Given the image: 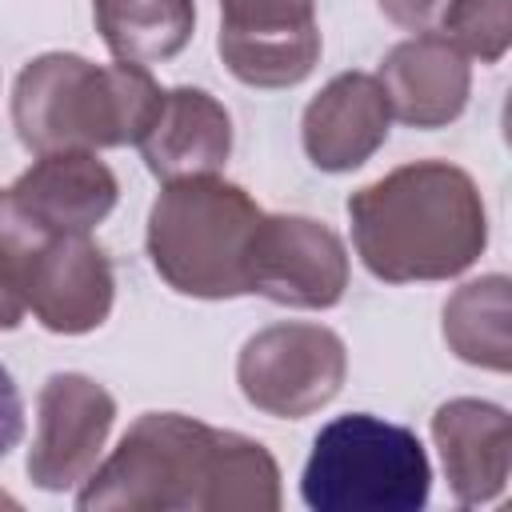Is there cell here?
Returning a JSON list of instances; mask_svg holds the SVG:
<instances>
[{"label":"cell","mask_w":512,"mask_h":512,"mask_svg":"<svg viewBox=\"0 0 512 512\" xmlns=\"http://www.w3.org/2000/svg\"><path fill=\"white\" fill-rule=\"evenodd\" d=\"M428 488L432 464L416 432L368 412L324 424L300 476V496L316 512H412Z\"/></svg>","instance_id":"obj_5"},{"label":"cell","mask_w":512,"mask_h":512,"mask_svg":"<svg viewBox=\"0 0 512 512\" xmlns=\"http://www.w3.org/2000/svg\"><path fill=\"white\" fill-rule=\"evenodd\" d=\"M392 108L384 88L368 72H340L332 76L304 108L300 136L304 152L324 172H352L388 140Z\"/></svg>","instance_id":"obj_12"},{"label":"cell","mask_w":512,"mask_h":512,"mask_svg":"<svg viewBox=\"0 0 512 512\" xmlns=\"http://www.w3.org/2000/svg\"><path fill=\"white\" fill-rule=\"evenodd\" d=\"M24 436V400L8 376V368L0 364V460L20 444Z\"/></svg>","instance_id":"obj_20"},{"label":"cell","mask_w":512,"mask_h":512,"mask_svg":"<svg viewBox=\"0 0 512 512\" xmlns=\"http://www.w3.org/2000/svg\"><path fill=\"white\" fill-rule=\"evenodd\" d=\"M116 400L104 384L80 372H56L44 380L36 400V436L28 448V476L44 492H64L100 460L112 432Z\"/></svg>","instance_id":"obj_9"},{"label":"cell","mask_w":512,"mask_h":512,"mask_svg":"<svg viewBox=\"0 0 512 512\" xmlns=\"http://www.w3.org/2000/svg\"><path fill=\"white\" fill-rule=\"evenodd\" d=\"M120 184L88 148L44 152L8 192L4 204L40 236L92 232L116 208Z\"/></svg>","instance_id":"obj_11"},{"label":"cell","mask_w":512,"mask_h":512,"mask_svg":"<svg viewBox=\"0 0 512 512\" xmlns=\"http://www.w3.org/2000/svg\"><path fill=\"white\" fill-rule=\"evenodd\" d=\"M376 4L392 24H400L408 32H424L444 8V0H376Z\"/></svg>","instance_id":"obj_21"},{"label":"cell","mask_w":512,"mask_h":512,"mask_svg":"<svg viewBox=\"0 0 512 512\" xmlns=\"http://www.w3.org/2000/svg\"><path fill=\"white\" fill-rule=\"evenodd\" d=\"M348 288L344 240L308 216H264L248 256V292L284 308H332Z\"/></svg>","instance_id":"obj_8"},{"label":"cell","mask_w":512,"mask_h":512,"mask_svg":"<svg viewBox=\"0 0 512 512\" xmlns=\"http://www.w3.org/2000/svg\"><path fill=\"white\" fill-rule=\"evenodd\" d=\"M260 220L256 200L216 172L172 180L148 212L152 268L180 296H248V256Z\"/></svg>","instance_id":"obj_4"},{"label":"cell","mask_w":512,"mask_h":512,"mask_svg":"<svg viewBox=\"0 0 512 512\" xmlns=\"http://www.w3.org/2000/svg\"><path fill=\"white\" fill-rule=\"evenodd\" d=\"M0 204H4V196H0Z\"/></svg>","instance_id":"obj_22"},{"label":"cell","mask_w":512,"mask_h":512,"mask_svg":"<svg viewBox=\"0 0 512 512\" xmlns=\"http://www.w3.org/2000/svg\"><path fill=\"white\" fill-rule=\"evenodd\" d=\"M444 340L460 360L488 372H508V276L496 272L456 288L444 304Z\"/></svg>","instance_id":"obj_17"},{"label":"cell","mask_w":512,"mask_h":512,"mask_svg":"<svg viewBox=\"0 0 512 512\" xmlns=\"http://www.w3.org/2000/svg\"><path fill=\"white\" fill-rule=\"evenodd\" d=\"M80 512H276L280 468L272 452L240 432L180 412H144L116 452L88 472Z\"/></svg>","instance_id":"obj_1"},{"label":"cell","mask_w":512,"mask_h":512,"mask_svg":"<svg viewBox=\"0 0 512 512\" xmlns=\"http://www.w3.org/2000/svg\"><path fill=\"white\" fill-rule=\"evenodd\" d=\"M148 172L164 184L212 176L232 152V116L204 88H168L136 140Z\"/></svg>","instance_id":"obj_13"},{"label":"cell","mask_w":512,"mask_h":512,"mask_svg":"<svg viewBox=\"0 0 512 512\" xmlns=\"http://www.w3.org/2000/svg\"><path fill=\"white\" fill-rule=\"evenodd\" d=\"M440 36L480 64H496L512 44V0H444Z\"/></svg>","instance_id":"obj_18"},{"label":"cell","mask_w":512,"mask_h":512,"mask_svg":"<svg viewBox=\"0 0 512 512\" xmlns=\"http://www.w3.org/2000/svg\"><path fill=\"white\" fill-rule=\"evenodd\" d=\"M432 440L444 460L448 488L460 504H488L508 488L512 420L488 400H448L432 416Z\"/></svg>","instance_id":"obj_14"},{"label":"cell","mask_w":512,"mask_h":512,"mask_svg":"<svg viewBox=\"0 0 512 512\" xmlns=\"http://www.w3.org/2000/svg\"><path fill=\"white\" fill-rule=\"evenodd\" d=\"M32 240H36V232L8 204H0V332H12L28 312L24 260H28Z\"/></svg>","instance_id":"obj_19"},{"label":"cell","mask_w":512,"mask_h":512,"mask_svg":"<svg viewBox=\"0 0 512 512\" xmlns=\"http://www.w3.org/2000/svg\"><path fill=\"white\" fill-rule=\"evenodd\" d=\"M380 88L396 120L408 128H444L452 124L472 88L468 60L456 44L436 32H420L396 44L380 64Z\"/></svg>","instance_id":"obj_15"},{"label":"cell","mask_w":512,"mask_h":512,"mask_svg":"<svg viewBox=\"0 0 512 512\" xmlns=\"http://www.w3.org/2000/svg\"><path fill=\"white\" fill-rule=\"evenodd\" d=\"M352 244L384 284L448 280L472 268L488 244V212L476 180L448 160L400 164L348 196Z\"/></svg>","instance_id":"obj_2"},{"label":"cell","mask_w":512,"mask_h":512,"mask_svg":"<svg viewBox=\"0 0 512 512\" xmlns=\"http://www.w3.org/2000/svg\"><path fill=\"white\" fill-rule=\"evenodd\" d=\"M348 376L344 340L324 324H272L236 360L244 400L280 420H304L336 400Z\"/></svg>","instance_id":"obj_6"},{"label":"cell","mask_w":512,"mask_h":512,"mask_svg":"<svg viewBox=\"0 0 512 512\" xmlns=\"http://www.w3.org/2000/svg\"><path fill=\"white\" fill-rule=\"evenodd\" d=\"M216 48L248 88H292L320 60L316 0H220Z\"/></svg>","instance_id":"obj_7"},{"label":"cell","mask_w":512,"mask_h":512,"mask_svg":"<svg viewBox=\"0 0 512 512\" xmlns=\"http://www.w3.org/2000/svg\"><path fill=\"white\" fill-rule=\"evenodd\" d=\"M108 52L124 64L172 60L196 24V0H92Z\"/></svg>","instance_id":"obj_16"},{"label":"cell","mask_w":512,"mask_h":512,"mask_svg":"<svg viewBox=\"0 0 512 512\" xmlns=\"http://www.w3.org/2000/svg\"><path fill=\"white\" fill-rule=\"evenodd\" d=\"M160 84L144 64H92L76 52L28 60L12 88V124L28 152L124 148L148 128Z\"/></svg>","instance_id":"obj_3"},{"label":"cell","mask_w":512,"mask_h":512,"mask_svg":"<svg viewBox=\"0 0 512 512\" xmlns=\"http://www.w3.org/2000/svg\"><path fill=\"white\" fill-rule=\"evenodd\" d=\"M116 296L112 264L88 232L40 236L24 260V300L48 332L80 336L108 320Z\"/></svg>","instance_id":"obj_10"}]
</instances>
